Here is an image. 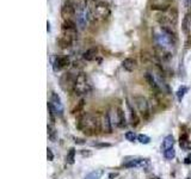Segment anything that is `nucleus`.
Listing matches in <instances>:
<instances>
[{"instance_id": "1", "label": "nucleus", "mask_w": 191, "mask_h": 179, "mask_svg": "<svg viewBox=\"0 0 191 179\" xmlns=\"http://www.w3.org/2000/svg\"><path fill=\"white\" fill-rule=\"evenodd\" d=\"M78 129L85 135H94L101 130V122L93 113H84L78 122Z\"/></svg>"}, {"instance_id": "2", "label": "nucleus", "mask_w": 191, "mask_h": 179, "mask_svg": "<svg viewBox=\"0 0 191 179\" xmlns=\"http://www.w3.org/2000/svg\"><path fill=\"white\" fill-rule=\"evenodd\" d=\"M91 89H92V85H91L89 77L84 73L78 74L77 80H75V85H74V92L77 94H86L90 92Z\"/></svg>"}, {"instance_id": "3", "label": "nucleus", "mask_w": 191, "mask_h": 179, "mask_svg": "<svg viewBox=\"0 0 191 179\" xmlns=\"http://www.w3.org/2000/svg\"><path fill=\"white\" fill-rule=\"evenodd\" d=\"M133 99H134L135 106H136L139 113L141 115V117L143 120H148L151 112H149V105H148V101H147L146 98L142 96H135Z\"/></svg>"}, {"instance_id": "4", "label": "nucleus", "mask_w": 191, "mask_h": 179, "mask_svg": "<svg viewBox=\"0 0 191 179\" xmlns=\"http://www.w3.org/2000/svg\"><path fill=\"white\" fill-rule=\"evenodd\" d=\"M89 17H90V13L86 10L85 4L77 5V7H75V19H77V23H78L81 29H84L86 26V22L89 19Z\"/></svg>"}, {"instance_id": "5", "label": "nucleus", "mask_w": 191, "mask_h": 179, "mask_svg": "<svg viewBox=\"0 0 191 179\" xmlns=\"http://www.w3.org/2000/svg\"><path fill=\"white\" fill-rule=\"evenodd\" d=\"M78 75H74L73 73H66L62 75V78L60 80L61 86L63 90H68V91H74V85H75V80H77Z\"/></svg>"}, {"instance_id": "6", "label": "nucleus", "mask_w": 191, "mask_h": 179, "mask_svg": "<svg viewBox=\"0 0 191 179\" xmlns=\"http://www.w3.org/2000/svg\"><path fill=\"white\" fill-rule=\"evenodd\" d=\"M49 103L53 106V109H54V111H55V113H56L57 116H62L63 115V104H62L61 98H60V96L57 93L52 92Z\"/></svg>"}, {"instance_id": "7", "label": "nucleus", "mask_w": 191, "mask_h": 179, "mask_svg": "<svg viewBox=\"0 0 191 179\" xmlns=\"http://www.w3.org/2000/svg\"><path fill=\"white\" fill-rule=\"evenodd\" d=\"M109 14H110V9H109L108 4H105L104 1H99V2L96 4V6H94V17H97L99 19H105Z\"/></svg>"}, {"instance_id": "8", "label": "nucleus", "mask_w": 191, "mask_h": 179, "mask_svg": "<svg viewBox=\"0 0 191 179\" xmlns=\"http://www.w3.org/2000/svg\"><path fill=\"white\" fill-rule=\"evenodd\" d=\"M69 63H71V60L68 56H56L53 61V69H54V72H60L61 69L69 66Z\"/></svg>"}, {"instance_id": "9", "label": "nucleus", "mask_w": 191, "mask_h": 179, "mask_svg": "<svg viewBox=\"0 0 191 179\" xmlns=\"http://www.w3.org/2000/svg\"><path fill=\"white\" fill-rule=\"evenodd\" d=\"M75 7L77 6L74 4H72V2H67V4H65L62 6L61 16L63 17L65 21H69V19H72L73 16H75Z\"/></svg>"}, {"instance_id": "10", "label": "nucleus", "mask_w": 191, "mask_h": 179, "mask_svg": "<svg viewBox=\"0 0 191 179\" xmlns=\"http://www.w3.org/2000/svg\"><path fill=\"white\" fill-rule=\"evenodd\" d=\"M73 42V35L67 34V32H63L59 38H57V44L60 45L61 48H68L72 45Z\"/></svg>"}, {"instance_id": "11", "label": "nucleus", "mask_w": 191, "mask_h": 179, "mask_svg": "<svg viewBox=\"0 0 191 179\" xmlns=\"http://www.w3.org/2000/svg\"><path fill=\"white\" fill-rule=\"evenodd\" d=\"M146 164H148V160L146 159H132V160H127L125 162H123V166L127 168L145 167Z\"/></svg>"}, {"instance_id": "12", "label": "nucleus", "mask_w": 191, "mask_h": 179, "mask_svg": "<svg viewBox=\"0 0 191 179\" xmlns=\"http://www.w3.org/2000/svg\"><path fill=\"white\" fill-rule=\"evenodd\" d=\"M122 66H123V68L125 70L133 72L135 68L137 67V61L135 59H133V57H127L123 62H122Z\"/></svg>"}, {"instance_id": "13", "label": "nucleus", "mask_w": 191, "mask_h": 179, "mask_svg": "<svg viewBox=\"0 0 191 179\" xmlns=\"http://www.w3.org/2000/svg\"><path fill=\"white\" fill-rule=\"evenodd\" d=\"M103 129H104V131L108 133V134H111V133H113V131H111V130H113V123H111L109 112L105 113V116H104V118H103Z\"/></svg>"}, {"instance_id": "14", "label": "nucleus", "mask_w": 191, "mask_h": 179, "mask_svg": "<svg viewBox=\"0 0 191 179\" xmlns=\"http://www.w3.org/2000/svg\"><path fill=\"white\" fill-rule=\"evenodd\" d=\"M116 113H117V127L118 128H124L127 125V120H125V115H124L123 109L118 108Z\"/></svg>"}, {"instance_id": "15", "label": "nucleus", "mask_w": 191, "mask_h": 179, "mask_svg": "<svg viewBox=\"0 0 191 179\" xmlns=\"http://www.w3.org/2000/svg\"><path fill=\"white\" fill-rule=\"evenodd\" d=\"M128 109H129V111H130V122H132V124H133L134 127H137L139 123H140V118H139V116H137V112L134 110V108L132 106L130 103H128Z\"/></svg>"}, {"instance_id": "16", "label": "nucleus", "mask_w": 191, "mask_h": 179, "mask_svg": "<svg viewBox=\"0 0 191 179\" xmlns=\"http://www.w3.org/2000/svg\"><path fill=\"white\" fill-rule=\"evenodd\" d=\"M174 137L172 136V135H167L165 139H164V141H162V146H161V148L164 149V152L165 150H167L170 148H173V146H174Z\"/></svg>"}, {"instance_id": "17", "label": "nucleus", "mask_w": 191, "mask_h": 179, "mask_svg": "<svg viewBox=\"0 0 191 179\" xmlns=\"http://www.w3.org/2000/svg\"><path fill=\"white\" fill-rule=\"evenodd\" d=\"M82 57H84V60H86V61H93V60H96V57H97V49H96V48L87 49V50L82 54Z\"/></svg>"}, {"instance_id": "18", "label": "nucleus", "mask_w": 191, "mask_h": 179, "mask_svg": "<svg viewBox=\"0 0 191 179\" xmlns=\"http://www.w3.org/2000/svg\"><path fill=\"white\" fill-rule=\"evenodd\" d=\"M181 28H183V31L185 34H189L191 29V13H188L185 17H184V21L181 24Z\"/></svg>"}, {"instance_id": "19", "label": "nucleus", "mask_w": 191, "mask_h": 179, "mask_svg": "<svg viewBox=\"0 0 191 179\" xmlns=\"http://www.w3.org/2000/svg\"><path fill=\"white\" fill-rule=\"evenodd\" d=\"M48 137L52 142H55L57 140V131L54 127V124H48Z\"/></svg>"}, {"instance_id": "20", "label": "nucleus", "mask_w": 191, "mask_h": 179, "mask_svg": "<svg viewBox=\"0 0 191 179\" xmlns=\"http://www.w3.org/2000/svg\"><path fill=\"white\" fill-rule=\"evenodd\" d=\"M145 78H146L147 82L149 84V86L154 90V91L159 92V86H158L157 81H155V79H154V77H153V74H151V73H146Z\"/></svg>"}, {"instance_id": "21", "label": "nucleus", "mask_w": 191, "mask_h": 179, "mask_svg": "<svg viewBox=\"0 0 191 179\" xmlns=\"http://www.w3.org/2000/svg\"><path fill=\"white\" fill-rule=\"evenodd\" d=\"M103 174H104L103 169H94V171L90 172L84 179H101L103 177Z\"/></svg>"}, {"instance_id": "22", "label": "nucleus", "mask_w": 191, "mask_h": 179, "mask_svg": "<svg viewBox=\"0 0 191 179\" xmlns=\"http://www.w3.org/2000/svg\"><path fill=\"white\" fill-rule=\"evenodd\" d=\"M75 153H77L75 148H71L69 149V152H68L67 155H66V162L67 164H69V165H73L74 164V161H75Z\"/></svg>"}, {"instance_id": "23", "label": "nucleus", "mask_w": 191, "mask_h": 179, "mask_svg": "<svg viewBox=\"0 0 191 179\" xmlns=\"http://www.w3.org/2000/svg\"><path fill=\"white\" fill-rule=\"evenodd\" d=\"M189 91V89H188V86H185V85H181L179 89H178V91H177V93H176V96H177V99L179 101H181V99L185 97V94H186V92Z\"/></svg>"}, {"instance_id": "24", "label": "nucleus", "mask_w": 191, "mask_h": 179, "mask_svg": "<svg viewBox=\"0 0 191 179\" xmlns=\"http://www.w3.org/2000/svg\"><path fill=\"white\" fill-rule=\"evenodd\" d=\"M137 140H139V142L142 143V145H148V143L151 142V137L147 136V135H145V134L137 135Z\"/></svg>"}, {"instance_id": "25", "label": "nucleus", "mask_w": 191, "mask_h": 179, "mask_svg": "<svg viewBox=\"0 0 191 179\" xmlns=\"http://www.w3.org/2000/svg\"><path fill=\"white\" fill-rule=\"evenodd\" d=\"M164 155H165V158H166L167 160L174 159V158H176V150H174V148H170L167 150H165V152H164Z\"/></svg>"}, {"instance_id": "26", "label": "nucleus", "mask_w": 191, "mask_h": 179, "mask_svg": "<svg viewBox=\"0 0 191 179\" xmlns=\"http://www.w3.org/2000/svg\"><path fill=\"white\" fill-rule=\"evenodd\" d=\"M125 139H127V141H129V142H134L135 140L137 139V136L135 134L134 131H128V133H125Z\"/></svg>"}, {"instance_id": "27", "label": "nucleus", "mask_w": 191, "mask_h": 179, "mask_svg": "<svg viewBox=\"0 0 191 179\" xmlns=\"http://www.w3.org/2000/svg\"><path fill=\"white\" fill-rule=\"evenodd\" d=\"M84 103L85 101H80L78 104V106H75V109L73 110V113H77V112H80L81 110H82V108H84Z\"/></svg>"}, {"instance_id": "28", "label": "nucleus", "mask_w": 191, "mask_h": 179, "mask_svg": "<svg viewBox=\"0 0 191 179\" xmlns=\"http://www.w3.org/2000/svg\"><path fill=\"white\" fill-rule=\"evenodd\" d=\"M180 147H181L183 149H185V150H190V149H191V141H190V140H188L186 142H184V143H180Z\"/></svg>"}, {"instance_id": "29", "label": "nucleus", "mask_w": 191, "mask_h": 179, "mask_svg": "<svg viewBox=\"0 0 191 179\" xmlns=\"http://www.w3.org/2000/svg\"><path fill=\"white\" fill-rule=\"evenodd\" d=\"M47 158H48L49 161H53L54 160V154H53V152H52L50 148H47Z\"/></svg>"}, {"instance_id": "30", "label": "nucleus", "mask_w": 191, "mask_h": 179, "mask_svg": "<svg viewBox=\"0 0 191 179\" xmlns=\"http://www.w3.org/2000/svg\"><path fill=\"white\" fill-rule=\"evenodd\" d=\"M92 146H93V147H98V148H101V147H110V143H97V142H96V143H92Z\"/></svg>"}, {"instance_id": "31", "label": "nucleus", "mask_w": 191, "mask_h": 179, "mask_svg": "<svg viewBox=\"0 0 191 179\" xmlns=\"http://www.w3.org/2000/svg\"><path fill=\"white\" fill-rule=\"evenodd\" d=\"M74 141H75V143H78V145H82V143H85V140H82V139H78V137H74Z\"/></svg>"}, {"instance_id": "32", "label": "nucleus", "mask_w": 191, "mask_h": 179, "mask_svg": "<svg viewBox=\"0 0 191 179\" xmlns=\"http://www.w3.org/2000/svg\"><path fill=\"white\" fill-rule=\"evenodd\" d=\"M184 162H185L186 165H190V164H191V154H189L188 157L185 158V160H184Z\"/></svg>"}, {"instance_id": "33", "label": "nucleus", "mask_w": 191, "mask_h": 179, "mask_svg": "<svg viewBox=\"0 0 191 179\" xmlns=\"http://www.w3.org/2000/svg\"><path fill=\"white\" fill-rule=\"evenodd\" d=\"M47 31H48V32L50 31V23L49 22H47Z\"/></svg>"}, {"instance_id": "34", "label": "nucleus", "mask_w": 191, "mask_h": 179, "mask_svg": "<svg viewBox=\"0 0 191 179\" xmlns=\"http://www.w3.org/2000/svg\"><path fill=\"white\" fill-rule=\"evenodd\" d=\"M188 179H191V178H188Z\"/></svg>"}, {"instance_id": "35", "label": "nucleus", "mask_w": 191, "mask_h": 179, "mask_svg": "<svg viewBox=\"0 0 191 179\" xmlns=\"http://www.w3.org/2000/svg\"><path fill=\"white\" fill-rule=\"evenodd\" d=\"M190 2H191V0H190Z\"/></svg>"}]
</instances>
